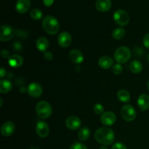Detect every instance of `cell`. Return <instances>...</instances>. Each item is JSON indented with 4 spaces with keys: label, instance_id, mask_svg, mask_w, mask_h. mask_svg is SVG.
<instances>
[{
    "label": "cell",
    "instance_id": "obj_7",
    "mask_svg": "<svg viewBox=\"0 0 149 149\" xmlns=\"http://www.w3.org/2000/svg\"><path fill=\"white\" fill-rule=\"evenodd\" d=\"M14 29L9 25H3L0 28V40L1 42H7L13 39L15 36Z\"/></svg>",
    "mask_w": 149,
    "mask_h": 149
},
{
    "label": "cell",
    "instance_id": "obj_19",
    "mask_svg": "<svg viewBox=\"0 0 149 149\" xmlns=\"http://www.w3.org/2000/svg\"><path fill=\"white\" fill-rule=\"evenodd\" d=\"M98 65L103 69H109L113 65V61L109 56H103L98 60Z\"/></svg>",
    "mask_w": 149,
    "mask_h": 149
},
{
    "label": "cell",
    "instance_id": "obj_10",
    "mask_svg": "<svg viewBox=\"0 0 149 149\" xmlns=\"http://www.w3.org/2000/svg\"><path fill=\"white\" fill-rule=\"evenodd\" d=\"M36 132L40 138H46L49 135V126L44 121H39L36 125Z\"/></svg>",
    "mask_w": 149,
    "mask_h": 149
},
{
    "label": "cell",
    "instance_id": "obj_2",
    "mask_svg": "<svg viewBox=\"0 0 149 149\" xmlns=\"http://www.w3.org/2000/svg\"><path fill=\"white\" fill-rule=\"evenodd\" d=\"M42 26L45 32L50 35L56 34L60 29L58 20L52 15H47L43 19Z\"/></svg>",
    "mask_w": 149,
    "mask_h": 149
},
{
    "label": "cell",
    "instance_id": "obj_36",
    "mask_svg": "<svg viewBox=\"0 0 149 149\" xmlns=\"http://www.w3.org/2000/svg\"><path fill=\"white\" fill-rule=\"evenodd\" d=\"M99 149H108V148H106V146H103L100 147V148H99Z\"/></svg>",
    "mask_w": 149,
    "mask_h": 149
},
{
    "label": "cell",
    "instance_id": "obj_25",
    "mask_svg": "<svg viewBox=\"0 0 149 149\" xmlns=\"http://www.w3.org/2000/svg\"><path fill=\"white\" fill-rule=\"evenodd\" d=\"M125 30L122 28H116L112 32V36L114 39L116 40H120L125 36Z\"/></svg>",
    "mask_w": 149,
    "mask_h": 149
},
{
    "label": "cell",
    "instance_id": "obj_26",
    "mask_svg": "<svg viewBox=\"0 0 149 149\" xmlns=\"http://www.w3.org/2000/svg\"><path fill=\"white\" fill-rule=\"evenodd\" d=\"M30 15L31 17V18L33 19V20H39L42 18L43 14H42V12L39 9L33 8L31 10Z\"/></svg>",
    "mask_w": 149,
    "mask_h": 149
},
{
    "label": "cell",
    "instance_id": "obj_8",
    "mask_svg": "<svg viewBox=\"0 0 149 149\" xmlns=\"http://www.w3.org/2000/svg\"><path fill=\"white\" fill-rule=\"evenodd\" d=\"M100 121L105 126H111L115 124L116 122V116L113 112L106 111L104 112L100 116Z\"/></svg>",
    "mask_w": 149,
    "mask_h": 149
},
{
    "label": "cell",
    "instance_id": "obj_14",
    "mask_svg": "<svg viewBox=\"0 0 149 149\" xmlns=\"http://www.w3.org/2000/svg\"><path fill=\"white\" fill-rule=\"evenodd\" d=\"M30 7V0H17L15 4L16 11L20 14H23L29 11Z\"/></svg>",
    "mask_w": 149,
    "mask_h": 149
},
{
    "label": "cell",
    "instance_id": "obj_33",
    "mask_svg": "<svg viewBox=\"0 0 149 149\" xmlns=\"http://www.w3.org/2000/svg\"><path fill=\"white\" fill-rule=\"evenodd\" d=\"M1 55L4 58H7L10 57V52L6 49H2L1 52Z\"/></svg>",
    "mask_w": 149,
    "mask_h": 149
},
{
    "label": "cell",
    "instance_id": "obj_24",
    "mask_svg": "<svg viewBox=\"0 0 149 149\" xmlns=\"http://www.w3.org/2000/svg\"><path fill=\"white\" fill-rule=\"evenodd\" d=\"M130 69L134 74H139L143 70V65L138 61H133L130 65Z\"/></svg>",
    "mask_w": 149,
    "mask_h": 149
},
{
    "label": "cell",
    "instance_id": "obj_17",
    "mask_svg": "<svg viewBox=\"0 0 149 149\" xmlns=\"http://www.w3.org/2000/svg\"><path fill=\"white\" fill-rule=\"evenodd\" d=\"M95 7L97 10L100 12H107L111 7V0H97L95 3Z\"/></svg>",
    "mask_w": 149,
    "mask_h": 149
},
{
    "label": "cell",
    "instance_id": "obj_39",
    "mask_svg": "<svg viewBox=\"0 0 149 149\" xmlns=\"http://www.w3.org/2000/svg\"><path fill=\"white\" fill-rule=\"evenodd\" d=\"M148 91H149V81H148Z\"/></svg>",
    "mask_w": 149,
    "mask_h": 149
},
{
    "label": "cell",
    "instance_id": "obj_13",
    "mask_svg": "<svg viewBox=\"0 0 149 149\" xmlns=\"http://www.w3.org/2000/svg\"><path fill=\"white\" fill-rule=\"evenodd\" d=\"M15 126L14 123L12 122H6L1 127V133L3 136L9 137L11 136L15 132Z\"/></svg>",
    "mask_w": 149,
    "mask_h": 149
},
{
    "label": "cell",
    "instance_id": "obj_27",
    "mask_svg": "<svg viewBox=\"0 0 149 149\" xmlns=\"http://www.w3.org/2000/svg\"><path fill=\"white\" fill-rule=\"evenodd\" d=\"M93 111L96 114H103L104 113V107L100 103H96L93 106Z\"/></svg>",
    "mask_w": 149,
    "mask_h": 149
},
{
    "label": "cell",
    "instance_id": "obj_15",
    "mask_svg": "<svg viewBox=\"0 0 149 149\" xmlns=\"http://www.w3.org/2000/svg\"><path fill=\"white\" fill-rule=\"evenodd\" d=\"M69 58L74 63L80 64L84 61V55L82 52L77 49H74L70 52Z\"/></svg>",
    "mask_w": 149,
    "mask_h": 149
},
{
    "label": "cell",
    "instance_id": "obj_11",
    "mask_svg": "<svg viewBox=\"0 0 149 149\" xmlns=\"http://www.w3.org/2000/svg\"><path fill=\"white\" fill-rule=\"evenodd\" d=\"M71 36L69 33L63 31L59 34L58 37V43L61 47H68L71 44Z\"/></svg>",
    "mask_w": 149,
    "mask_h": 149
},
{
    "label": "cell",
    "instance_id": "obj_28",
    "mask_svg": "<svg viewBox=\"0 0 149 149\" xmlns=\"http://www.w3.org/2000/svg\"><path fill=\"white\" fill-rule=\"evenodd\" d=\"M122 71H123V68H122L121 64H114L113 67H112V72L114 74H116V75H119V74H122Z\"/></svg>",
    "mask_w": 149,
    "mask_h": 149
},
{
    "label": "cell",
    "instance_id": "obj_40",
    "mask_svg": "<svg viewBox=\"0 0 149 149\" xmlns=\"http://www.w3.org/2000/svg\"><path fill=\"white\" fill-rule=\"evenodd\" d=\"M148 62H149V54H148Z\"/></svg>",
    "mask_w": 149,
    "mask_h": 149
},
{
    "label": "cell",
    "instance_id": "obj_21",
    "mask_svg": "<svg viewBox=\"0 0 149 149\" xmlns=\"http://www.w3.org/2000/svg\"><path fill=\"white\" fill-rule=\"evenodd\" d=\"M117 98L122 103H128L130 100V94L125 90H121L117 93Z\"/></svg>",
    "mask_w": 149,
    "mask_h": 149
},
{
    "label": "cell",
    "instance_id": "obj_22",
    "mask_svg": "<svg viewBox=\"0 0 149 149\" xmlns=\"http://www.w3.org/2000/svg\"><path fill=\"white\" fill-rule=\"evenodd\" d=\"M12 84L9 80L1 79L0 81V93L1 94L7 93L11 90Z\"/></svg>",
    "mask_w": 149,
    "mask_h": 149
},
{
    "label": "cell",
    "instance_id": "obj_18",
    "mask_svg": "<svg viewBox=\"0 0 149 149\" xmlns=\"http://www.w3.org/2000/svg\"><path fill=\"white\" fill-rule=\"evenodd\" d=\"M9 65L13 68H19L23 63V59L18 55H13L9 58Z\"/></svg>",
    "mask_w": 149,
    "mask_h": 149
},
{
    "label": "cell",
    "instance_id": "obj_30",
    "mask_svg": "<svg viewBox=\"0 0 149 149\" xmlns=\"http://www.w3.org/2000/svg\"><path fill=\"white\" fill-rule=\"evenodd\" d=\"M111 149H127V147L121 143H116L112 146Z\"/></svg>",
    "mask_w": 149,
    "mask_h": 149
},
{
    "label": "cell",
    "instance_id": "obj_16",
    "mask_svg": "<svg viewBox=\"0 0 149 149\" xmlns=\"http://www.w3.org/2000/svg\"><path fill=\"white\" fill-rule=\"evenodd\" d=\"M138 105L141 111H145L149 109V95L147 94H142L138 99Z\"/></svg>",
    "mask_w": 149,
    "mask_h": 149
},
{
    "label": "cell",
    "instance_id": "obj_38",
    "mask_svg": "<svg viewBox=\"0 0 149 149\" xmlns=\"http://www.w3.org/2000/svg\"><path fill=\"white\" fill-rule=\"evenodd\" d=\"M30 149H39V148H36V147H33V148H31Z\"/></svg>",
    "mask_w": 149,
    "mask_h": 149
},
{
    "label": "cell",
    "instance_id": "obj_4",
    "mask_svg": "<svg viewBox=\"0 0 149 149\" xmlns=\"http://www.w3.org/2000/svg\"><path fill=\"white\" fill-rule=\"evenodd\" d=\"M113 57H114L115 61L117 62V63H125L130 58L131 51L127 47H120L115 51Z\"/></svg>",
    "mask_w": 149,
    "mask_h": 149
},
{
    "label": "cell",
    "instance_id": "obj_37",
    "mask_svg": "<svg viewBox=\"0 0 149 149\" xmlns=\"http://www.w3.org/2000/svg\"><path fill=\"white\" fill-rule=\"evenodd\" d=\"M0 100H1V104H0V106H2V99H1V97H0Z\"/></svg>",
    "mask_w": 149,
    "mask_h": 149
},
{
    "label": "cell",
    "instance_id": "obj_31",
    "mask_svg": "<svg viewBox=\"0 0 149 149\" xmlns=\"http://www.w3.org/2000/svg\"><path fill=\"white\" fill-rule=\"evenodd\" d=\"M143 42L144 46L149 49V33L145 35L143 39Z\"/></svg>",
    "mask_w": 149,
    "mask_h": 149
},
{
    "label": "cell",
    "instance_id": "obj_23",
    "mask_svg": "<svg viewBox=\"0 0 149 149\" xmlns=\"http://www.w3.org/2000/svg\"><path fill=\"white\" fill-rule=\"evenodd\" d=\"M90 130L87 127H81L79 130V132L78 133V138L80 141H85L90 138Z\"/></svg>",
    "mask_w": 149,
    "mask_h": 149
},
{
    "label": "cell",
    "instance_id": "obj_6",
    "mask_svg": "<svg viewBox=\"0 0 149 149\" xmlns=\"http://www.w3.org/2000/svg\"><path fill=\"white\" fill-rule=\"evenodd\" d=\"M136 111L131 105H125L121 109V116L127 122H132L136 118Z\"/></svg>",
    "mask_w": 149,
    "mask_h": 149
},
{
    "label": "cell",
    "instance_id": "obj_29",
    "mask_svg": "<svg viewBox=\"0 0 149 149\" xmlns=\"http://www.w3.org/2000/svg\"><path fill=\"white\" fill-rule=\"evenodd\" d=\"M70 149H87V148L84 144L81 143L76 142L71 145Z\"/></svg>",
    "mask_w": 149,
    "mask_h": 149
},
{
    "label": "cell",
    "instance_id": "obj_9",
    "mask_svg": "<svg viewBox=\"0 0 149 149\" xmlns=\"http://www.w3.org/2000/svg\"><path fill=\"white\" fill-rule=\"evenodd\" d=\"M42 86L38 83H31L27 88V93L31 97H39L42 95Z\"/></svg>",
    "mask_w": 149,
    "mask_h": 149
},
{
    "label": "cell",
    "instance_id": "obj_32",
    "mask_svg": "<svg viewBox=\"0 0 149 149\" xmlns=\"http://www.w3.org/2000/svg\"><path fill=\"white\" fill-rule=\"evenodd\" d=\"M44 57H45V60H47V61H52V58H53V55H52V54L50 52H45V54H44Z\"/></svg>",
    "mask_w": 149,
    "mask_h": 149
},
{
    "label": "cell",
    "instance_id": "obj_20",
    "mask_svg": "<svg viewBox=\"0 0 149 149\" xmlns=\"http://www.w3.org/2000/svg\"><path fill=\"white\" fill-rule=\"evenodd\" d=\"M36 45L37 49H39L40 52H47L48 47H49V42H48L47 38L39 37V39L36 40Z\"/></svg>",
    "mask_w": 149,
    "mask_h": 149
},
{
    "label": "cell",
    "instance_id": "obj_5",
    "mask_svg": "<svg viewBox=\"0 0 149 149\" xmlns=\"http://www.w3.org/2000/svg\"><path fill=\"white\" fill-rule=\"evenodd\" d=\"M113 20L119 26H125L127 25L130 21L129 14L125 10L119 9L113 13Z\"/></svg>",
    "mask_w": 149,
    "mask_h": 149
},
{
    "label": "cell",
    "instance_id": "obj_12",
    "mask_svg": "<svg viewBox=\"0 0 149 149\" xmlns=\"http://www.w3.org/2000/svg\"><path fill=\"white\" fill-rule=\"evenodd\" d=\"M81 119L76 116H71L65 121V125L67 128L71 130H78L81 127Z\"/></svg>",
    "mask_w": 149,
    "mask_h": 149
},
{
    "label": "cell",
    "instance_id": "obj_3",
    "mask_svg": "<svg viewBox=\"0 0 149 149\" xmlns=\"http://www.w3.org/2000/svg\"><path fill=\"white\" fill-rule=\"evenodd\" d=\"M36 111L41 119H47L52 115V109L48 102L40 101L36 104Z\"/></svg>",
    "mask_w": 149,
    "mask_h": 149
},
{
    "label": "cell",
    "instance_id": "obj_1",
    "mask_svg": "<svg viewBox=\"0 0 149 149\" xmlns=\"http://www.w3.org/2000/svg\"><path fill=\"white\" fill-rule=\"evenodd\" d=\"M95 138L99 143L102 145H111L114 141V132L109 127H100L96 130L95 133Z\"/></svg>",
    "mask_w": 149,
    "mask_h": 149
},
{
    "label": "cell",
    "instance_id": "obj_34",
    "mask_svg": "<svg viewBox=\"0 0 149 149\" xmlns=\"http://www.w3.org/2000/svg\"><path fill=\"white\" fill-rule=\"evenodd\" d=\"M43 2L45 6H47V7H49V6H51L52 4H53L54 0H43Z\"/></svg>",
    "mask_w": 149,
    "mask_h": 149
},
{
    "label": "cell",
    "instance_id": "obj_35",
    "mask_svg": "<svg viewBox=\"0 0 149 149\" xmlns=\"http://www.w3.org/2000/svg\"><path fill=\"white\" fill-rule=\"evenodd\" d=\"M5 75H6V70L4 69V68H1V70H0V77L2 79L3 77H5Z\"/></svg>",
    "mask_w": 149,
    "mask_h": 149
}]
</instances>
